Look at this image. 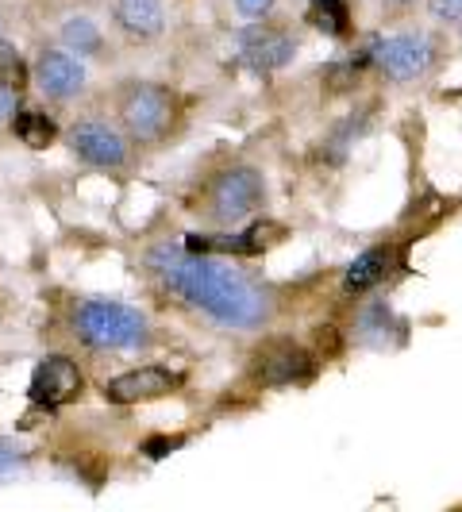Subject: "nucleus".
Wrapping results in <instances>:
<instances>
[{
	"mask_svg": "<svg viewBox=\"0 0 462 512\" xmlns=\"http://www.w3.org/2000/svg\"><path fill=\"white\" fill-rule=\"evenodd\" d=\"M366 58L382 70L385 77L393 81H416L432 70V43L420 39V35H385V39H374L366 47Z\"/></svg>",
	"mask_w": 462,
	"mask_h": 512,
	"instance_id": "obj_5",
	"label": "nucleus"
},
{
	"mask_svg": "<svg viewBox=\"0 0 462 512\" xmlns=\"http://www.w3.org/2000/svg\"><path fill=\"white\" fill-rule=\"evenodd\" d=\"M428 8L443 24H459L462 20V0H428Z\"/></svg>",
	"mask_w": 462,
	"mask_h": 512,
	"instance_id": "obj_20",
	"label": "nucleus"
},
{
	"mask_svg": "<svg viewBox=\"0 0 462 512\" xmlns=\"http://www.w3.org/2000/svg\"><path fill=\"white\" fill-rule=\"evenodd\" d=\"M24 81H27V74H24V62H20L16 47L0 43V93H20Z\"/></svg>",
	"mask_w": 462,
	"mask_h": 512,
	"instance_id": "obj_18",
	"label": "nucleus"
},
{
	"mask_svg": "<svg viewBox=\"0 0 462 512\" xmlns=\"http://www.w3.org/2000/svg\"><path fill=\"white\" fill-rule=\"evenodd\" d=\"M20 459H24V447H20V443H12V439H0V470L16 466Z\"/></svg>",
	"mask_w": 462,
	"mask_h": 512,
	"instance_id": "obj_21",
	"label": "nucleus"
},
{
	"mask_svg": "<svg viewBox=\"0 0 462 512\" xmlns=\"http://www.w3.org/2000/svg\"><path fill=\"white\" fill-rule=\"evenodd\" d=\"M208 216L220 224H239L243 216H251L262 205V178L247 166H231L224 174H216L205 193Z\"/></svg>",
	"mask_w": 462,
	"mask_h": 512,
	"instance_id": "obj_4",
	"label": "nucleus"
},
{
	"mask_svg": "<svg viewBox=\"0 0 462 512\" xmlns=\"http://www.w3.org/2000/svg\"><path fill=\"white\" fill-rule=\"evenodd\" d=\"M120 120L131 131V139L139 143H154L162 139L170 120H174V97L162 85H128L120 97Z\"/></svg>",
	"mask_w": 462,
	"mask_h": 512,
	"instance_id": "obj_3",
	"label": "nucleus"
},
{
	"mask_svg": "<svg viewBox=\"0 0 462 512\" xmlns=\"http://www.w3.org/2000/svg\"><path fill=\"white\" fill-rule=\"evenodd\" d=\"M35 81L47 97L70 101L85 89V66L66 51H43V58L35 62Z\"/></svg>",
	"mask_w": 462,
	"mask_h": 512,
	"instance_id": "obj_9",
	"label": "nucleus"
},
{
	"mask_svg": "<svg viewBox=\"0 0 462 512\" xmlns=\"http://www.w3.org/2000/svg\"><path fill=\"white\" fill-rule=\"evenodd\" d=\"M308 374H312V359H308V351H301V347H282L278 355H270L266 366H262V382L266 385L305 382Z\"/></svg>",
	"mask_w": 462,
	"mask_h": 512,
	"instance_id": "obj_13",
	"label": "nucleus"
},
{
	"mask_svg": "<svg viewBox=\"0 0 462 512\" xmlns=\"http://www.w3.org/2000/svg\"><path fill=\"white\" fill-rule=\"evenodd\" d=\"M16 101H20V93H0V124H8L16 116Z\"/></svg>",
	"mask_w": 462,
	"mask_h": 512,
	"instance_id": "obj_24",
	"label": "nucleus"
},
{
	"mask_svg": "<svg viewBox=\"0 0 462 512\" xmlns=\"http://www.w3.org/2000/svg\"><path fill=\"white\" fill-rule=\"evenodd\" d=\"M185 251H193V255H247V243H243V235H201V231H193V235H185Z\"/></svg>",
	"mask_w": 462,
	"mask_h": 512,
	"instance_id": "obj_15",
	"label": "nucleus"
},
{
	"mask_svg": "<svg viewBox=\"0 0 462 512\" xmlns=\"http://www.w3.org/2000/svg\"><path fill=\"white\" fill-rule=\"evenodd\" d=\"M70 151L85 162V166H97V170H120L128 166V143L124 135L104 124V120H81L70 128Z\"/></svg>",
	"mask_w": 462,
	"mask_h": 512,
	"instance_id": "obj_6",
	"label": "nucleus"
},
{
	"mask_svg": "<svg viewBox=\"0 0 462 512\" xmlns=\"http://www.w3.org/2000/svg\"><path fill=\"white\" fill-rule=\"evenodd\" d=\"M74 332L81 343L97 347V351H124V347H139L147 343L151 324L139 308L120 305V301H85L74 312Z\"/></svg>",
	"mask_w": 462,
	"mask_h": 512,
	"instance_id": "obj_2",
	"label": "nucleus"
},
{
	"mask_svg": "<svg viewBox=\"0 0 462 512\" xmlns=\"http://www.w3.org/2000/svg\"><path fill=\"white\" fill-rule=\"evenodd\" d=\"M235 54L239 62H247L251 70H282L285 62H293L297 54V43L278 31V27H247L235 35Z\"/></svg>",
	"mask_w": 462,
	"mask_h": 512,
	"instance_id": "obj_7",
	"label": "nucleus"
},
{
	"mask_svg": "<svg viewBox=\"0 0 462 512\" xmlns=\"http://www.w3.org/2000/svg\"><path fill=\"white\" fill-rule=\"evenodd\" d=\"M81 393V370L70 359L54 355V359L39 362L35 378H31V401L43 409H58L66 401H74Z\"/></svg>",
	"mask_w": 462,
	"mask_h": 512,
	"instance_id": "obj_8",
	"label": "nucleus"
},
{
	"mask_svg": "<svg viewBox=\"0 0 462 512\" xmlns=\"http://www.w3.org/2000/svg\"><path fill=\"white\" fill-rule=\"evenodd\" d=\"M308 20L320 27L324 35H343V31H347V4H343V0H320V4L308 12Z\"/></svg>",
	"mask_w": 462,
	"mask_h": 512,
	"instance_id": "obj_17",
	"label": "nucleus"
},
{
	"mask_svg": "<svg viewBox=\"0 0 462 512\" xmlns=\"http://www.w3.org/2000/svg\"><path fill=\"white\" fill-rule=\"evenodd\" d=\"M285 228L282 224H255V228L243 231V243H247V255H262V251H270L274 243H282Z\"/></svg>",
	"mask_w": 462,
	"mask_h": 512,
	"instance_id": "obj_19",
	"label": "nucleus"
},
{
	"mask_svg": "<svg viewBox=\"0 0 462 512\" xmlns=\"http://www.w3.org/2000/svg\"><path fill=\"white\" fill-rule=\"evenodd\" d=\"M235 4H239L243 16H266L274 8V0H235Z\"/></svg>",
	"mask_w": 462,
	"mask_h": 512,
	"instance_id": "obj_22",
	"label": "nucleus"
},
{
	"mask_svg": "<svg viewBox=\"0 0 462 512\" xmlns=\"http://www.w3.org/2000/svg\"><path fill=\"white\" fill-rule=\"evenodd\" d=\"M62 43L77 54H97L101 51V31H97L93 20H85V16H70L62 24Z\"/></svg>",
	"mask_w": 462,
	"mask_h": 512,
	"instance_id": "obj_16",
	"label": "nucleus"
},
{
	"mask_svg": "<svg viewBox=\"0 0 462 512\" xmlns=\"http://www.w3.org/2000/svg\"><path fill=\"white\" fill-rule=\"evenodd\" d=\"M178 443L181 439H151V443H147V459H162V455H170Z\"/></svg>",
	"mask_w": 462,
	"mask_h": 512,
	"instance_id": "obj_23",
	"label": "nucleus"
},
{
	"mask_svg": "<svg viewBox=\"0 0 462 512\" xmlns=\"http://www.w3.org/2000/svg\"><path fill=\"white\" fill-rule=\"evenodd\" d=\"M389 262H393V251H389V247H374V251L359 255L347 266V274H343V289H347V293H366V289H374V285L389 274Z\"/></svg>",
	"mask_w": 462,
	"mask_h": 512,
	"instance_id": "obj_11",
	"label": "nucleus"
},
{
	"mask_svg": "<svg viewBox=\"0 0 462 512\" xmlns=\"http://www.w3.org/2000/svg\"><path fill=\"white\" fill-rule=\"evenodd\" d=\"M151 270L174 293H181L189 305L205 308L208 316H216L220 324H231V328H258L266 320V312H270L266 297L243 274H235L228 266H216L205 255L154 247Z\"/></svg>",
	"mask_w": 462,
	"mask_h": 512,
	"instance_id": "obj_1",
	"label": "nucleus"
},
{
	"mask_svg": "<svg viewBox=\"0 0 462 512\" xmlns=\"http://www.w3.org/2000/svg\"><path fill=\"white\" fill-rule=\"evenodd\" d=\"M178 385V378L170 370H158V366H143V370H131L124 378H112L104 385V397L112 405H135V401H154V397H166L170 389Z\"/></svg>",
	"mask_w": 462,
	"mask_h": 512,
	"instance_id": "obj_10",
	"label": "nucleus"
},
{
	"mask_svg": "<svg viewBox=\"0 0 462 512\" xmlns=\"http://www.w3.org/2000/svg\"><path fill=\"white\" fill-rule=\"evenodd\" d=\"M12 131L24 139L31 151H43V147H51L58 128H54V120L47 112H20V116H12Z\"/></svg>",
	"mask_w": 462,
	"mask_h": 512,
	"instance_id": "obj_14",
	"label": "nucleus"
},
{
	"mask_svg": "<svg viewBox=\"0 0 462 512\" xmlns=\"http://www.w3.org/2000/svg\"><path fill=\"white\" fill-rule=\"evenodd\" d=\"M116 20L135 39H151L162 31V4L158 0H116Z\"/></svg>",
	"mask_w": 462,
	"mask_h": 512,
	"instance_id": "obj_12",
	"label": "nucleus"
}]
</instances>
